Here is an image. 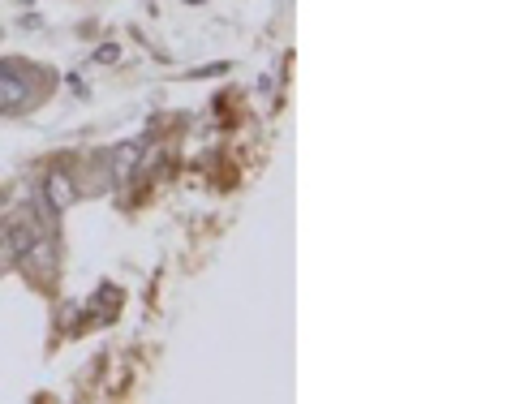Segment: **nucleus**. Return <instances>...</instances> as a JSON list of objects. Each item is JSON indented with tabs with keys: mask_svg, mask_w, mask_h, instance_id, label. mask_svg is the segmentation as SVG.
Instances as JSON below:
<instances>
[{
	"mask_svg": "<svg viewBox=\"0 0 516 404\" xmlns=\"http://www.w3.org/2000/svg\"><path fill=\"white\" fill-rule=\"evenodd\" d=\"M43 198L52 202V211L61 215V211H69L78 202V190H74V181L65 177V172H52L48 181H43Z\"/></svg>",
	"mask_w": 516,
	"mask_h": 404,
	"instance_id": "nucleus-2",
	"label": "nucleus"
},
{
	"mask_svg": "<svg viewBox=\"0 0 516 404\" xmlns=\"http://www.w3.org/2000/svg\"><path fill=\"white\" fill-rule=\"evenodd\" d=\"M138 142H129V147H117V155H112V168H117V177L125 181L129 172H134V164H138Z\"/></svg>",
	"mask_w": 516,
	"mask_h": 404,
	"instance_id": "nucleus-4",
	"label": "nucleus"
},
{
	"mask_svg": "<svg viewBox=\"0 0 516 404\" xmlns=\"http://www.w3.org/2000/svg\"><path fill=\"white\" fill-rule=\"evenodd\" d=\"M5 237H9V250L18 254V258L31 254V250H35V241H39V233H35V224H31V220H9Z\"/></svg>",
	"mask_w": 516,
	"mask_h": 404,
	"instance_id": "nucleus-3",
	"label": "nucleus"
},
{
	"mask_svg": "<svg viewBox=\"0 0 516 404\" xmlns=\"http://www.w3.org/2000/svg\"><path fill=\"white\" fill-rule=\"evenodd\" d=\"M31 99V86L13 65H0V112H18Z\"/></svg>",
	"mask_w": 516,
	"mask_h": 404,
	"instance_id": "nucleus-1",
	"label": "nucleus"
}]
</instances>
